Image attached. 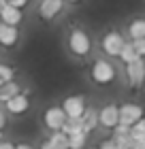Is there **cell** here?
<instances>
[{
    "label": "cell",
    "mask_w": 145,
    "mask_h": 149,
    "mask_svg": "<svg viewBox=\"0 0 145 149\" xmlns=\"http://www.w3.org/2000/svg\"><path fill=\"white\" fill-rule=\"evenodd\" d=\"M4 111L6 113H11V115H24L26 111L30 109V98H28V94H26L24 90L15 94V96H11L9 100H4Z\"/></svg>",
    "instance_id": "6"
},
{
    "label": "cell",
    "mask_w": 145,
    "mask_h": 149,
    "mask_svg": "<svg viewBox=\"0 0 145 149\" xmlns=\"http://www.w3.org/2000/svg\"><path fill=\"white\" fill-rule=\"evenodd\" d=\"M24 19V13L22 9H17V6H11V4H2L0 6V22L9 24V26H19Z\"/></svg>",
    "instance_id": "12"
},
{
    "label": "cell",
    "mask_w": 145,
    "mask_h": 149,
    "mask_svg": "<svg viewBox=\"0 0 145 149\" xmlns=\"http://www.w3.org/2000/svg\"><path fill=\"white\" fill-rule=\"evenodd\" d=\"M13 79H15V70L9 64H0V83H6V81H13Z\"/></svg>",
    "instance_id": "21"
},
{
    "label": "cell",
    "mask_w": 145,
    "mask_h": 149,
    "mask_svg": "<svg viewBox=\"0 0 145 149\" xmlns=\"http://www.w3.org/2000/svg\"><path fill=\"white\" fill-rule=\"evenodd\" d=\"M68 49H71L73 56L85 58L90 51H92V38L88 36V32H83L81 28H73L71 34H68Z\"/></svg>",
    "instance_id": "2"
},
{
    "label": "cell",
    "mask_w": 145,
    "mask_h": 149,
    "mask_svg": "<svg viewBox=\"0 0 145 149\" xmlns=\"http://www.w3.org/2000/svg\"><path fill=\"white\" fill-rule=\"evenodd\" d=\"M126 79L132 87H141L145 81V58H137L126 64Z\"/></svg>",
    "instance_id": "4"
},
{
    "label": "cell",
    "mask_w": 145,
    "mask_h": 149,
    "mask_svg": "<svg viewBox=\"0 0 145 149\" xmlns=\"http://www.w3.org/2000/svg\"><path fill=\"white\" fill-rule=\"evenodd\" d=\"M64 121H66V113L62 111V107H58V104L49 107V109H47V111L43 113V124H45L47 130H51V132L62 130Z\"/></svg>",
    "instance_id": "5"
},
{
    "label": "cell",
    "mask_w": 145,
    "mask_h": 149,
    "mask_svg": "<svg viewBox=\"0 0 145 149\" xmlns=\"http://www.w3.org/2000/svg\"><path fill=\"white\" fill-rule=\"evenodd\" d=\"M130 139L132 141L145 139V117H141L139 121H134V124L130 126Z\"/></svg>",
    "instance_id": "20"
},
{
    "label": "cell",
    "mask_w": 145,
    "mask_h": 149,
    "mask_svg": "<svg viewBox=\"0 0 145 149\" xmlns=\"http://www.w3.org/2000/svg\"><path fill=\"white\" fill-rule=\"evenodd\" d=\"M0 149H15V145L9 143V141H0Z\"/></svg>",
    "instance_id": "26"
},
{
    "label": "cell",
    "mask_w": 145,
    "mask_h": 149,
    "mask_svg": "<svg viewBox=\"0 0 145 149\" xmlns=\"http://www.w3.org/2000/svg\"><path fill=\"white\" fill-rule=\"evenodd\" d=\"M117 58H120L124 64H128V62H132V60H137L139 56H137V51H134L132 43H130V40H126V43H124V47H122V51H120V56H117Z\"/></svg>",
    "instance_id": "18"
},
{
    "label": "cell",
    "mask_w": 145,
    "mask_h": 149,
    "mask_svg": "<svg viewBox=\"0 0 145 149\" xmlns=\"http://www.w3.org/2000/svg\"><path fill=\"white\" fill-rule=\"evenodd\" d=\"M130 43H132L137 56H139V58H145V38H130Z\"/></svg>",
    "instance_id": "22"
},
{
    "label": "cell",
    "mask_w": 145,
    "mask_h": 149,
    "mask_svg": "<svg viewBox=\"0 0 145 149\" xmlns=\"http://www.w3.org/2000/svg\"><path fill=\"white\" fill-rule=\"evenodd\" d=\"M98 149H117V145H115L113 139H107V141H102V143H100Z\"/></svg>",
    "instance_id": "23"
},
{
    "label": "cell",
    "mask_w": 145,
    "mask_h": 149,
    "mask_svg": "<svg viewBox=\"0 0 145 149\" xmlns=\"http://www.w3.org/2000/svg\"><path fill=\"white\" fill-rule=\"evenodd\" d=\"M85 143H88V134L83 130L68 134V149H85Z\"/></svg>",
    "instance_id": "16"
},
{
    "label": "cell",
    "mask_w": 145,
    "mask_h": 149,
    "mask_svg": "<svg viewBox=\"0 0 145 149\" xmlns=\"http://www.w3.org/2000/svg\"><path fill=\"white\" fill-rule=\"evenodd\" d=\"M117 124H120V111H117V104H113V102L105 104L98 111V126L111 130V128H115Z\"/></svg>",
    "instance_id": "9"
},
{
    "label": "cell",
    "mask_w": 145,
    "mask_h": 149,
    "mask_svg": "<svg viewBox=\"0 0 145 149\" xmlns=\"http://www.w3.org/2000/svg\"><path fill=\"white\" fill-rule=\"evenodd\" d=\"M130 38H145V19H132L128 26Z\"/></svg>",
    "instance_id": "17"
},
{
    "label": "cell",
    "mask_w": 145,
    "mask_h": 149,
    "mask_svg": "<svg viewBox=\"0 0 145 149\" xmlns=\"http://www.w3.org/2000/svg\"><path fill=\"white\" fill-rule=\"evenodd\" d=\"M117 111H120V124L124 126H132L134 121L143 117V107L137 102H124L117 107Z\"/></svg>",
    "instance_id": "7"
},
{
    "label": "cell",
    "mask_w": 145,
    "mask_h": 149,
    "mask_svg": "<svg viewBox=\"0 0 145 149\" xmlns=\"http://www.w3.org/2000/svg\"><path fill=\"white\" fill-rule=\"evenodd\" d=\"M0 141H2V130H0Z\"/></svg>",
    "instance_id": "30"
},
{
    "label": "cell",
    "mask_w": 145,
    "mask_h": 149,
    "mask_svg": "<svg viewBox=\"0 0 145 149\" xmlns=\"http://www.w3.org/2000/svg\"><path fill=\"white\" fill-rule=\"evenodd\" d=\"M62 6H64L62 0H41V4H39V17L45 19V22H51L56 15L62 13Z\"/></svg>",
    "instance_id": "10"
},
{
    "label": "cell",
    "mask_w": 145,
    "mask_h": 149,
    "mask_svg": "<svg viewBox=\"0 0 145 149\" xmlns=\"http://www.w3.org/2000/svg\"><path fill=\"white\" fill-rule=\"evenodd\" d=\"M124 43H126V38H124L117 30H109L107 34L102 36L100 47H102V51H105L109 58H117L120 51H122V47H124Z\"/></svg>",
    "instance_id": "3"
},
{
    "label": "cell",
    "mask_w": 145,
    "mask_h": 149,
    "mask_svg": "<svg viewBox=\"0 0 145 149\" xmlns=\"http://www.w3.org/2000/svg\"><path fill=\"white\" fill-rule=\"evenodd\" d=\"M19 92H22V85H19L15 79H13V81H6V83L0 85V102L9 100L11 96H15V94H19Z\"/></svg>",
    "instance_id": "15"
},
{
    "label": "cell",
    "mask_w": 145,
    "mask_h": 149,
    "mask_svg": "<svg viewBox=\"0 0 145 149\" xmlns=\"http://www.w3.org/2000/svg\"><path fill=\"white\" fill-rule=\"evenodd\" d=\"M66 2H71V4H77V2H81V0H66Z\"/></svg>",
    "instance_id": "28"
},
{
    "label": "cell",
    "mask_w": 145,
    "mask_h": 149,
    "mask_svg": "<svg viewBox=\"0 0 145 149\" xmlns=\"http://www.w3.org/2000/svg\"><path fill=\"white\" fill-rule=\"evenodd\" d=\"M19 40V30L17 26H9L4 22H0V47H4V49H11V47H15Z\"/></svg>",
    "instance_id": "11"
},
{
    "label": "cell",
    "mask_w": 145,
    "mask_h": 149,
    "mask_svg": "<svg viewBox=\"0 0 145 149\" xmlns=\"http://www.w3.org/2000/svg\"><path fill=\"white\" fill-rule=\"evenodd\" d=\"M90 77L96 85H109L113 83L117 72H115V66L109 62V60H96L90 68Z\"/></svg>",
    "instance_id": "1"
},
{
    "label": "cell",
    "mask_w": 145,
    "mask_h": 149,
    "mask_svg": "<svg viewBox=\"0 0 145 149\" xmlns=\"http://www.w3.org/2000/svg\"><path fill=\"white\" fill-rule=\"evenodd\" d=\"M0 85H2V83H0Z\"/></svg>",
    "instance_id": "32"
},
{
    "label": "cell",
    "mask_w": 145,
    "mask_h": 149,
    "mask_svg": "<svg viewBox=\"0 0 145 149\" xmlns=\"http://www.w3.org/2000/svg\"><path fill=\"white\" fill-rule=\"evenodd\" d=\"M85 98L81 94H75V96H68L62 100V111L66 113V117H81L85 111Z\"/></svg>",
    "instance_id": "8"
},
{
    "label": "cell",
    "mask_w": 145,
    "mask_h": 149,
    "mask_svg": "<svg viewBox=\"0 0 145 149\" xmlns=\"http://www.w3.org/2000/svg\"><path fill=\"white\" fill-rule=\"evenodd\" d=\"M90 149H98V147H90Z\"/></svg>",
    "instance_id": "31"
},
{
    "label": "cell",
    "mask_w": 145,
    "mask_h": 149,
    "mask_svg": "<svg viewBox=\"0 0 145 149\" xmlns=\"http://www.w3.org/2000/svg\"><path fill=\"white\" fill-rule=\"evenodd\" d=\"M15 149H34L32 145H28V143H17L15 145Z\"/></svg>",
    "instance_id": "27"
},
{
    "label": "cell",
    "mask_w": 145,
    "mask_h": 149,
    "mask_svg": "<svg viewBox=\"0 0 145 149\" xmlns=\"http://www.w3.org/2000/svg\"><path fill=\"white\" fill-rule=\"evenodd\" d=\"M41 147L43 149H68V136L62 130H56V132L49 134V139H47Z\"/></svg>",
    "instance_id": "13"
},
{
    "label": "cell",
    "mask_w": 145,
    "mask_h": 149,
    "mask_svg": "<svg viewBox=\"0 0 145 149\" xmlns=\"http://www.w3.org/2000/svg\"><path fill=\"white\" fill-rule=\"evenodd\" d=\"M6 4H11V6H17V9H24V6L28 4V0H6Z\"/></svg>",
    "instance_id": "24"
},
{
    "label": "cell",
    "mask_w": 145,
    "mask_h": 149,
    "mask_svg": "<svg viewBox=\"0 0 145 149\" xmlns=\"http://www.w3.org/2000/svg\"><path fill=\"white\" fill-rule=\"evenodd\" d=\"M4 2H6V0H0V6H2V4H4Z\"/></svg>",
    "instance_id": "29"
},
{
    "label": "cell",
    "mask_w": 145,
    "mask_h": 149,
    "mask_svg": "<svg viewBox=\"0 0 145 149\" xmlns=\"http://www.w3.org/2000/svg\"><path fill=\"white\" fill-rule=\"evenodd\" d=\"M81 126H83V132L85 134L96 130V126H98V111L92 109V107H85L83 115H81Z\"/></svg>",
    "instance_id": "14"
},
{
    "label": "cell",
    "mask_w": 145,
    "mask_h": 149,
    "mask_svg": "<svg viewBox=\"0 0 145 149\" xmlns=\"http://www.w3.org/2000/svg\"><path fill=\"white\" fill-rule=\"evenodd\" d=\"M79 130H83V126H81V117H66L64 126H62V132L68 136V134L79 132Z\"/></svg>",
    "instance_id": "19"
},
{
    "label": "cell",
    "mask_w": 145,
    "mask_h": 149,
    "mask_svg": "<svg viewBox=\"0 0 145 149\" xmlns=\"http://www.w3.org/2000/svg\"><path fill=\"white\" fill-rule=\"evenodd\" d=\"M4 126H6V111L0 107V130H4Z\"/></svg>",
    "instance_id": "25"
},
{
    "label": "cell",
    "mask_w": 145,
    "mask_h": 149,
    "mask_svg": "<svg viewBox=\"0 0 145 149\" xmlns=\"http://www.w3.org/2000/svg\"><path fill=\"white\" fill-rule=\"evenodd\" d=\"M41 149H43V147H41Z\"/></svg>",
    "instance_id": "33"
}]
</instances>
